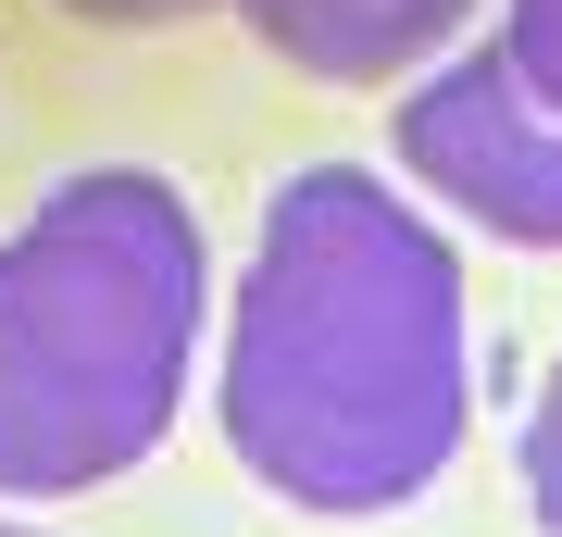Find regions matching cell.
<instances>
[{
	"mask_svg": "<svg viewBox=\"0 0 562 537\" xmlns=\"http://www.w3.org/2000/svg\"><path fill=\"white\" fill-rule=\"evenodd\" d=\"M475 425L462 262L387 176L301 163L225 325V450L301 513H401Z\"/></svg>",
	"mask_w": 562,
	"mask_h": 537,
	"instance_id": "6da1fadb",
	"label": "cell"
},
{
	"mask_svg": "<svg viewBox=\"0 0 562 537\" xmlns=\"http://www.w3.org/2000/svg\"><path fill=\"white\" fill-rule=\"evenodd\" d=\"M201 350V213L88 163L0 238V500H76L162 450Z\"/></svg>",
	"mask_w": 562,
	"mask_h": 537,
	"instance_id": "7a4b0ae2",
	"label": "cell"
},
{
	"mask_svg": "<svg viewBox=\"0 0 562 537\" xmlns=\"http://www.w3.org/2000/svg\"><path fill=\"white\" fill-rule=\"evenodd\" d=\"M401 176L438 188L462 225L513 250H562V100L513 63V38L450 51L438 76H413L401 100Z\"/></svg>",
	"mask_w": 562,
	"mask_h": 537,
	"instance_id": "3957f363",
	"label": "cell"
},
{
	"mask_svg": "<svg viewBox=\"0 0 562 537\" xmlns=\"http://www.w3.org/2000/svg\"><path fill=\"white\" fill-rule=\"evenodd\" d=\"M238 13H250V38L276 63H301L325 88H362V76L425 63L462 25V0H238Z\"/></svg>",
	"mask_w": 562,
	"mask_h": 537,
	"instance_id": "277c9868",
	"label": "cell"
},
{
	"mask_svg": "<svg viewBox=\"0 0 562 537\" xmlns=\"http://www.w3.org/2000/svg\"><path fill=\"white\" fill-rule=\"evenodd\" d=\"M525 500H538V525L562 537V362L538 388V425H525Z\"/></svg>",
	"mask_w": 562,
	"mask_h": 537,
	"instance_id": "5b68a950",
	"label": "cell"
},
{
	"mask_svg": "<svg viewBox=\"0 0 562 537\" xmlns=\"http://www.w3.org/2000/svg\"><path fill=\"white\" fill-rule=\"evenodd\" d=\"M501 38H513L525 76H538V100H562V0H513V25H501Z\"/></svg>",
	"mask_w": 562,
	"mask_h": 537,
	"instance_id": "8992f818",
	"label": "cell"
},
{
	"mask_svg": "<svg viewBox=\"0 0 562 537\" xmlns=\"http://www.w3.org/2000/svg\"><path fill=\"white\" fill-rule=\"evenodd\" d=\"M63 13H88V25H188L213 0H63Z\"/></svg>",
	"mask_w": 562,
	"mask_h": 537,
	"instance_id": "52a82bcc",
	"label": "cell"
},
{
	"mask_svg": "<svg viewBox=\"0 0 562 537\" xmlns=\"http://www.w3.org/2000/svg\"><path fill=\"white\" fill-rule=\"evenodd\" d=\"M0 537H38V525H0Z\"/></svg>",
	"mask_w": 562,
	"mask_h": 537,
	"instance_id": "ba28073f",
	"label": "cell"
}]
</instances>
